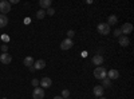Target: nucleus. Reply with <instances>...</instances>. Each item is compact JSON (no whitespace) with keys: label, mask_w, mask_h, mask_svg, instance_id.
<instances>
[{"label":"nucleus","mask_w":134,"mask_h":99,"mask_svg":"<svg viewBox=\"0 0 134 99\" xmlns=\"http://www.w3.org/2000/svg\"><path fill=\"white\" fill-rule=\"evenodd\" d=\"M113 35H114V36H117V38H119V36L122 35V32H121V30H115V31L113 32Z\"/></svg>","instance_id":"5701e85b"},{"label":"nucleus","mask_w":134,"mask_h":99,"mask_svg":"<svg viewBox=\"0 0 134 99\" xmlns=\"http://www.w3.org/2000/svg\"><path fill=\"white\" fill-rule=\"evenodd\" d=\"M72 39H64L62 43H60V50H63V51H67V50H70L71 47H72Z\"/></svg>","instance_id":"39448f33"},{"label":"nucleus","mask_w":134,"mask_h":99,"mask_svg":"<svg viewBox=\"0 0 134 99\" xmlns=\"http://www.w3.org/2000/svg\"><path fill=\"white\" fill-rule=\"evenodd\" d=\"M34 63H35V60H34V58H32V56H26V58H24V60H23V64H24V66H27V67H32Z\"/></svg>","instance_id":"2eb2a0df"},{"label":"nucleus","mask_w":134,"mask_h":99,"mask_svg":"<svg viewBox=\"0 0 134 99\" xmlns=\"http://www.w3.org/2000/svg\"><path fill=\"white\" fill-rule=\"evenodd\" d=\"M117 21H118V18L115 15H110L109 19H107V24L109 26H114V24H117Z\"/></svg>","instance_id":"f3484780"},{"label":"nucleus","mask_w":134,"mask_h":99,"mask_svg":"<svg viewBox=\"0 0 134 99\" xmlns=\"http://www.w3.org/2000/svg\"><path fill=\"white\" fill-rule=\"evenodd\" d=\"M0 11H2V15H7L11 11V4L8 0H2L0 2Z\"/></svg>","instance_id":"7ed1b4c3"},{"label":"nucleus","mask_w":134,"mask_h":99,"mask_svg":"<svg viewBox=\"0 0 134 99\" xmlns=\"http://www.w3.org/2000/svg\"><path fill=\"white\" fill-rule=\"evenodd\" d=\"M46 14H47V15H50V16H52V15L55 14V9H54L52 7H50V8H47V9H46Z\"/></svg>","instance_id":"412c9836"},{"label":"nucleus","mask_w":134,"mask_h":99,"mask_svg":"<svg viewBox=\"0 0 134 99\" xmlns=\"http://www.w3.org/2000/svg\"><path fill=\"white\" fill-rule=\"evenodd\" d=\"M0 50H2L3 52H7V51H8V47H7V44H3V46H0Z\"/></svg>","instance_id":"393cba45"},{"label":"nucleus","mask_w":134,"mask_h":99,"mask_svg":"<svg viewBox=\"0 0 134 99\" xmlns=\"http://www.w3.org/2000/svg\"><path fill=\"white\" fill-rule=\"evenodd\" d=\"M74 35H75V32H74L72 30L67 31V39H72V38H74Z\"/></svg>","instance_id":"4be33fe9"},{"label":"nucleus","mask_w":134,"mask_h":99,"mask_svg":"<svg viewBox=\"0 0 134 99\" xmlns=\"http://www.w3.org/2000/svg\"><path fill=\"white\" fill-rule=\"evenodd\" d=\"M32 98L34 99H43L44 98V90L42 87H35L32 91Z\"/></svg>","instance_id":"20e7f679"},{"label":"nucleus","mask_w":134,"mask_h":99,"mask_svg":"<svg viewBox=\"0 0 134 99\" xmlns=\"http://www.w3.org/2000/svg\"><path fill=\"white\" fill-rule=\"evenodd\" d=\"M54 99H63L62 96H54Z\"/></svg>","instance_id":"cd10ccee"},{"label":"nucleus","mask_w":134,"mask_h":99,"mask_svg":"<svg viewBox=\"0 0 134 99\" xmlns=\"http://www.w3.org/2000/svg\"><path fill=\"white\" fill-rule=\"evenodd\" d=\"M44 16H46V11H44V9H39L38 12H36V18H38V19L42 20Z\"/></svg>","instance_id":"6ab92c4d"},{"label":"nucleus","mask_w":134,"mask_h":99,"mask_svg":"<svg viewBox=\"0 0 134 99\" xmlns=\"http://www.w3.org/2000/svg\"><path fill=\"white\" fill-rule=\"evenodd\" d=\"M39 84L42 86V89H48V87H51V84H52V80H51V78H48V76H44V78H42V80L39 82Z\"/></svg>","instance_id":"0eeeda50"},{"label":"nucleus","mask_w":134,"mask_h":99,"mask_svg":"<svg viewBox=\"0 0 134 99\" xmlns=\"http://www.w3.org/2000/svg\"><path fill=\"white\" fill-rule=\"evenodd\" d=\"M39 5H40V9L46 11L47 8L51 7V0H39Z\"/></svg>","instance_id":"4468645a"},{"label":"nucleus","mask_w":134,"mask_h":99,"mask_svg":"<svg viewBox=\"0 0 134 99\" xmlns=\"http://www.w3.org/2000/svg\"><path fill=\"white\" fill-rule=\"evenodd\" d=\"M28 68H30V71H31V72H34V71H36L35 68H34V66H32V67H28Z\"/></svg>","instance_id":"bb28decb"},{"label":"nucleus","mask_w":134,"mask_h":99,"mask_svg":"<svg viewBox=\"0 0 134 99\" xmlns=\"http://www.w3.org/2000/svg\"><path fill=\"white\" fill-rule=\"evenodd\" d=\"M99 99H106V98H103V96H100V98H99Z\"/></svg>","instance_id":"c85d7f7f"},{"label":"nucleus","mask_w":134,"mask_h":99,"mask_svg":"<svg viewBox=\"0 0 134 99\" xmlns=\"http://www.w3.org/2000/svg\"><path fill=\"white\" fill-rule=\"evenodd\" d=\"M94 76H95V79H98V80L105 79L106 76H107V71H106V68H105V67H102V66L97 67V68L94 70Z\"/></svg>","instance_id":"f257e3e1"},{"label":"nucleus","mask_w":134,"mask_h":99,"mask_svg":"<svg viewBox=\"0 0 134 99\" xmlns=\"http://www.w3.org/2000/svg\"><path fill=\"white\" fill-rule=\"evenodd\" d=\"M8 24V18L7 15H2L0 14V28H4Z\"/></svg>","instance_id":"dca6fc26"},{"label":"nucleus","mask_w":134,"mask_h":99,"mask_svg":"<svg viewBox=\"0 0 134 99\" xmlns=\"http://www.w3.org/2000/svg\"><path fill=\"white\" fill-rule=\"evenodd\" d=\"M0 62H2L3 64H9L11 62H12V56L8 54V52H4L0 55Z\"/></svg>","instance_id":"6e6552de"},{"label":"nucleus","mask_w":134,"mask_h":99,"mask_svg":"<svg viewBox=\"0 0 134 99\" xmlns=\"http://www.w3.org/2000/svg\"><path fill=\"white\" fill-rule=\"evenodd\" d=\"M119 30H121V32H122L125 36H127L129 34H131V31H133V24H131V23H125Z\"/></svg>","instance_id":"423d86ee"},{"label":"nucleus","mask_w":134,"mask_h":99,"mask_svg":"<svg viewBox=\"0 0 134 99\" xmlns=\"http://www.w3.org/2000/svg\"><path fill=\"white\" fill-rule=\"evenodd\" d=\"M44 67H46V62H44L43 59H39V60H36L35 63H34V68L35 70H43Z\"/></svg>","instance_id":"ddd939ff"},{"label":"nucleus","mask_w":134,"mask_h":99,"mask_svg":"<svg viewBox=\"0 0 134 99\" xmlns=\"http://www.w3.org/2000/svg\"><path fill=\"white\" fill-rule=\"evenodd\" d=\"M93 92L95 96L100 98V96H103V92H105V89L102 86H94V89H93Z\"/></svg>","instance_id":"9d476101"},{"label":"nucleus","mask_w":134,"mask_h":99,"mask_svg":"<svg viewBox=\"0 0 134 99\" xmlns=\"http://www.w3.org/2000/svg\"><path fill=\"white\" fill-rule=\"evenodd\" d=\"M118 43L122 46V47H127L129 44H130V40H129V38L127 36H125V35H121L119 38H118Z\"/></svg>","instance_id":"9b49d317"},{"label":"nucleus","mask_w":134,"mask_h":99,"mask_svg":"<svg viewBox=\"0 0 134 99\" xmlns=\"http://www.w3.org/2000/svg\"><path fill=\"white\" fill-rule=\"evenodd\" d=\"M62 98L63 99H69L70 98V91L69 90H63L62 91Z\"/></svg>","instance_id":"aec40b11"},{"label":"nucleus","mask_w":134,"mask_h":99,"mask_svg":"<svg viewBox=\"0 0 134 99\" xmlns=\"http://www.w3.org/2000/svg\"><path fill=\"white\" fill-rule=\"evenodd\" d=\"M97 30H98V32L100 35H109L110 34V26L107 24V23H99L98 24V27H97Z\"/></svg>","instance_id":"f03ea898"},{"label":"nucleus","mask_w":134,"mask_h":99,"mask_svg":"<svg viewBox=\"0 0 134 99\" xmlns=\"http://www.w3.org/2000/svg\"><path fill=\"white\" fill-rule=\"evenodd\" d=\"M91 62H93V64H97L98 67H99L100 64H103L105 59H103V56H102V55H99V54H98V55H94V56H93Z\"/></svg>","instance_id":"1a4fd4ad"},{"label":"nucleus","mask_w":134,"mask_h":99,"mask_svg":"<svg viewBox=\"0 0 134 99\" xmlns=\"http://www.w3.org/2000/svg\"><path fill=\"white\" fill-rule=\"evenodd\" d=\"M106 78H109L110 80L118 79L119 78V72L117 70H110V71H107V76H106Z\"/></svg>","instance_id":"f8f14e48"},{"label":"nucleus","mask_w":134,"mask_h":99,"mask_svg":"<svg viewBox=\"0 0 134 99\" xmlns=\"http://www.w3.org/2000/svg\"><path fill=\"white\" fill-rule=\"evenodd\" d=\"M2 39H3V42H8V40H9V38H8V36H5V35H4Z\"/></svg>","instance_id":"a878e982"},{"label":"nucleus","mask_w":134,"mask_h":99,"mask_svg":"<svg viewBox=\"0 0 134 99\" xmlns=\"http://www.w3.org/2000/svg\"><path fill=\"white\" fill-rule=\"evenodd\" d=\"M31 84L35 86V87H38V86H39V80H38V79H32V80H31Z\"/></svg>","instance_id":"b1692460"},{"label":"nucleus","mask_w":134,"mask_h":99,"mask_svg":"<svg viewBox=\"0 0 134 99\" xmlns=\"http://www.w3.org/2000/svg\"><path fill=\"white\" fill-rule=\"evenodd\" d=\"M110 86H111V80L109 78L102 79V87H103V89H105V87H110Z\"/></svg>","instance_id":"a211bd4d"}]
</instances>
